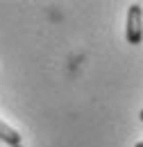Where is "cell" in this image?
Returning a JSON list of instances; mask_svg holds the SVG:
<instances>
[{
	"label": "cell",
	"instance_id": "obj_4",
	"mask_svg": "<svg viewBox=\"0 0 143 147\" xmlns=\"http://www.w3.org/2000/svg\"><path fill=\"white\" fill-rule=\"evenodd\" d=\"M134 147H143V140H141V143H136V145H134Z\"/></svg>",
	"mask_w": 143,
	"mask_h": 147
},
{
	"label": "cell",
	"instance_id": "obj_5",
	"mask_svg": "<svg viewBox=\"0 0 143 147\" xmlns=\"http://www.w3.org/2000/svg\"><path fill=\"white\" fill-rule=\"evenodd\" d=\"M16 147H23V145H16Z\"/></svg>",
	"mask_w": 143,
	"mask_h": 147
},
{
	"label": "cell",
	"instance_id": "obj_3",
	"mask_svg": "<svg viewBox=\"0 0 143 147\" xmlns=\"http://www.w3.org/2000/svg\"><path fill=\"white\" fill-rule=\"evenodd\" d=\"M139 118H141V122H143V109H141V113H139Z\"/></svg>",
	"mask_w": 143,
	"mask_h": 147
},
{
	"label": "cell",
	"instance_id": "obj_2",
	"mask_svg": "<svg viewBox=\"0 0 143 147\" xmlns=\"http://www.w3.org/2000/svg\"><path fill=\"white\" fill-rule=\"evenodd\" d=\"M0 140L7 143L9 147H16V145H20V134L14 127H9L7 122L0 120Z\"/></svg>",
	"mask_w": 143,
	"mask_h": 147
},
{
	"label": "cell",
	"instance_id": "obj_1",
	"mask_svg": "<svg viewBox=\"0 0 143 147\" xmlns=\"http://www.w3.org/2000/svg\"><path fill=\"white\" fill-rule=\"evenodd\" d=\"M125 38L127 43L139 45L143 41V9L141 5H129L127 9V27H125Z\"/></svg>",
	"mask_w": 143,
	"mask_h": 147
}]
</instances>
